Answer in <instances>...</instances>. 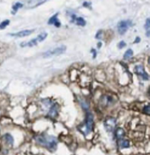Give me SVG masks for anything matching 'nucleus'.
Wrapping results in <instances>:
<instances>
[{"instance_id":"nucleus-1","label":"nucleus","mask_w":150,"mask_h":155,"mask_svg":"<svg viewBox=\"0 0 150 155\" xmlns=\"http://www.w3.org/2000/svg\"><path fill=\"white\" fill-rule=\"evenodd\" d=\"M35 140L41 146L45 147L49 152H54L58 147V139L53 136H49L46 134H40L35 136Z\"/></svg>"},{"instance_id":"nucleus-22","label":"nucleus","mask_w":150,"mask_h":155,"mask_svg":"<svg viewBox=\"0 0 150 155\" xmlns=\"http://www.w3.org/2000/svg\"><path fill=\"white\" fill-rule=\"evenodd\" d=\"M83 5H84V7H90L91 3L90 2H84L83 3Z\"/></svg>"},{"instance_id":"nucleus-25","label":"nucleus","mask_w":150,"mask_h":155,"mask_svg":"<svg viewBox=\"0 0 150 155\" xmlns=\"http://www.w3.org/2000/svg\"><path fill=\"white\" fill-rule=\"evenodd\" d=\"M101 46H102V43H98V45H97V47L100 48Z\"/></svg>"},{"instance_id":"nucleus-13","label":"nucleus","mask_w":150,"mask_h":155,"mask_svg":"<svg viewBox=\"0 0 150 155\" xmlns=\"http://www.w3.org/2000/svg\"><path fill=\"white\" fill-rule=\"evenodd\" d=\"M118 145L122 149L129 148L130 147V142L127 139H120V140H118Z\"/></svg>"},{"instance_id":"nucleus-11","label":"nucleus","mask_w":150,"mask_h":155,"mask_svg":"<svg viewBox=\"0 0 150 155\" xmlns=\"http://www.w3.org/2000/svg\"><path fill=\"white\" fill-rule=\"evenodd\" d=\"M58 13H56L55 15H53V16L49 20L48 24H49V25H54L55 27L59 28V27L61 26V24H60V22H59V20H58Z\"/></svg>"},{"instance_id":"nucleus-21","label":"nucleus","mask_w":150,"mask_h":155,"mask_svg":"<svg viewBox=\"0 0 150 155\" xmlns=\"http://www.w3.org/2000/svg\"><path fill=\"white\" fill-rule=\"evenodd\" d=\"M125 46H126V43H125L124 41H121V42L118 44V48H120V49H121V48L125 47Z\"/></svg>"},{"instance_id":"nucleus-3","label":"nucleus","mask_w":150,"mask_h":155,"mask_svg":"<svg viewBox=\"0 0 150 155\" xmlns=\"http://www.w3.org/2000/svg\"><path fill=\"white\" fill-rule=\"evenodd\" d=\"M47 36H48V34H47L46 32L41 33V34H39L38 36H36L35 38H33V39H31L29 41H27V42H24L22 44H21L20 45L21 47H33V46L37 45L39 43L44 41L46 39Z\"/></svg>"},{"instance_id":"nucleus-2","label":"nucleus","mask_w":150,"mask_h":155,"mask_svg":"<svg viewBox=\"0 0 150 155\" xmlns=\"http://www.w3.org/2000/svg\"><path fill=\"white\" fill-rule=\"evenodd\" d=\"M93 128H94V116H93L92 113L87 112L85 122L81 124L80 126H78V130L84 136H87L92 131Z\"/></svg>"},{"instance_id":"nucleus-18","label":"nucleus","mask_w":150,"mask_h":155,"mask_svg":"<svg viewBox=\"0 0 150 155\" xmlns=\"http://www.w3.org/2000/svg\"><path fill=\"white\" fill-rule=\"evenodd\" d=\"M149 25H150V20L149 18L146 20V23H145V29L147 31V36H149Z\"/></svg>"},{"instance_id":"nucleus-10","label":"nucleus","mask_w":150,"mask_h":155,"mask_svg":"<svg viewBox=\"0 0 150 155\" xmlns=\"http://www.w3.org/2000/svg\"><path fill=\"white\" fill-rule=\"evenodd\" d=\"M100 102L104 107H108L109 105H110L113 102V97L109 95H104L101 97Z\"/></svg>"},{"instance_id":"nucleus-7","label":"nucleus","mask_w":150,"mask_h":155,"mask_svg":"<svg viewBox=\"0 0 150 155\" xmlns=\"http://www.w3.org/2000/svg\"><path fill=\"white\" fill-rule=\"evenodd\" d=\"M135 73L138 74L139 77H141L143 80L148 81V80L149 79L148 74L146 73L145 69H144V67H143L142 65H138V66L135 67Z\"/></svg>"},{"instance_id":"nucleus-23","label":"nucleus","mask_w":150,"mask_h":155,"mask_svg":"<svg viewBox=\"0 0 150 155\" xmlns=\"http://www.w3.org/2000/svg\"><path fill=\"white\" fill-rule=\"evenodd\" d=\"M91 52H93L94 59H95V57H96V51H95V50H94V49H92V50H91Z\"/></svg>"},{"instance_id":"nucleus-14","label":"nucleus","mask_w":150,"mask_h":155,"mask_svg":"<svg viewBox=\"0 0 150 155\" xmlns=\"http://www.w3.org/2000/svg\"><path fill=\"white\" fill-rule=\"evenodd\" d=\"M3 138H4V140L5 141V143H7V144L11 145V146L13 144V142H14V141H13V137H12L10 134H5V135L3 137Z\"/></svg>"},{"instance_id":"nucleus-8","label":"nucleus","mask_w":150,"mask_h":155,"mask_svg":"<svg viewBox=\"0 0 150 155\" xmlns=\"http://www.w3.org/2000/svg\"><path fill=\"white\" fill-rule=\"evenodd\" d=\"M58 111H59V106L58 104H53L52 106L49 107V117H50L51 119H55L58 114Z\"/></svg>"},{"instance_id":"nucleus-16","label":"nucleus","mask_w":150,"mask_h":155,"mask_svg":"<svg viewBox=\"0 0 150 155\" xmlns=\"http://www.w3.org/2000/svg\"><path fill=\"white\" fill-rule=\"evenodd\" d=\"M133 56V51L132 49H128L124 54V60H130Z\"/></svg>"},{"instance_id":"nucleus-9","label":"nucleus","mask_w":150,"mask_h":155,"mask_svg":"<svg viewBox=\"0 0 150 155\" xmlns=\"http://www.w3.org/2000/svg\"><path fill=\"white\" fill-rule=\"evenodd\" d=\"M34 32V29H26L22 31H19L17 33H13V34H9V36H15V37H25V36H29Z\"/></svg>"},{"instance_id":"nucleus-4","label":"nucleus","mask_w":150,"mask_h":155,"mask_svg":"<svg viewBox=\"0 0 150 155\" xmlns=\"http://www.w3.org/2000/svg\"><path fill=\"white\" fill-rule=\"evenodd\" d=\"M65 51H66V46L62 45V46H59V47L54 48V49L47 51L43 54V56L44 58H49V57H52V56H58V55L63 54Z\"/></svg>"},{"instance_id":"nucleus-19","label":"nucleus","mask_w":150,"mask_h":155,"mask_svg":"<svg viewBox=\"0 0 150 155\" xmlns=\"http://www.w3.org/2000/svg\"><path fill=\"white\" fill-rule=\"evenodd\" d=\"M9 23H10V21H9V20H5V21H2V22L0 23V29L5 28L9 25Z\"/></svg>"},{"instance_id":"nucleus-15","label":"nucleus","mask_w":150,"mask_h":155,"mask_svg":"<svg viewBox=\"0 0 150 155\" xmlns=\"http://www.w3.org/2000/svg\"><path fill=\"white\" fill-rule=\"evenodd\" d=\"M73 22L76 24V25L81 26V27H84V26H86V24H87L85 19H83L82 17H76Z\"/></svg>"},{"instance_id":"nucleus-6","label":"nucleus","mask_w":150,"mask_h":155,"mask_svg":"<svg viewBox=\"0 0 150 155\" xmlns=\"http://www.w3.org/2000/svg\"><path fill=\"white\" fill-rule=\"evenodd\" d=\"M116 120L113 117H108L106 118L104 120V127H105V130L109 133H111V132L114 130V129L116 128Z\"/></svg>"},{"instance_id":"nucleus-12","label":"nucleus","mask_w":150,"mask_h":155,"mask_svg":"<svg viewBox=\"0 0 150 155\" xmlns=\"http://www.w3.org/2000/svg\"><path fill=\"white\" fill-rule=\"evenodd\" d=\"M125 135H126V132H125V130L122 128H117L115 130V137L117 140L123 139Z\"/></svg>"},{"instance_id":"nucleus-5","label":"nucleus","mask_w":150,"mask_h":155,"mask_svg":"<svg viewBox=\"0 0 150 155\" xmlns=\"http://www.w3.org/2000/svg\"><path fill=\"white\" fill-rule=\"evenodd\" d=\"M132 25V21L127 20V21H121L117 24V31L120 35H125L126 32Z\"/></svg>"},{"instance_id":"nucleus-20","label":"nucleus","mask_w":150,"mask_h":155,"mask_svg":"<svg viewBox=\"0 0 150 155\" xmlns=\"http://www.w3.org/2000/svg\"><path fill=\"white\" fill-rule=\"evenodd\" d=\"M149 112H150L149 105L145 106V107H144V109H143V113H144V114H149Z\"/></svg>"},{"instance_id":"nucleus-24","label":"nucleus","mask_w":150,"mask_h":155,"mask_svg":"<svg viewBox=\"0 0 150 155\" xmlns=\"http://www.w3.org/2000/svg\"><path fill=\"white\" fill-rule=\"evenodd\" d=\"M140 41V38L139 37H137L136 39H135V41H134V43H136V44H138L139 42Z\"/></svg>"},{"instance_id":"nucleus-17","label":"nucleus","mask_w":150,"mask_h":155,"mask_svg":"<svg viewBox=\"0 0 150 155\" xmlns=\"http://www.w3.org/2000/svg\"><path fill=\"white\" fill-rule=\"evenodd\" d=\"M22 6H23V5H22L21 3H19V2H18V3H16V4H14L12 9V14H15L16 12H17L20 8H22Z\"/></svg>"}]
</instances>
